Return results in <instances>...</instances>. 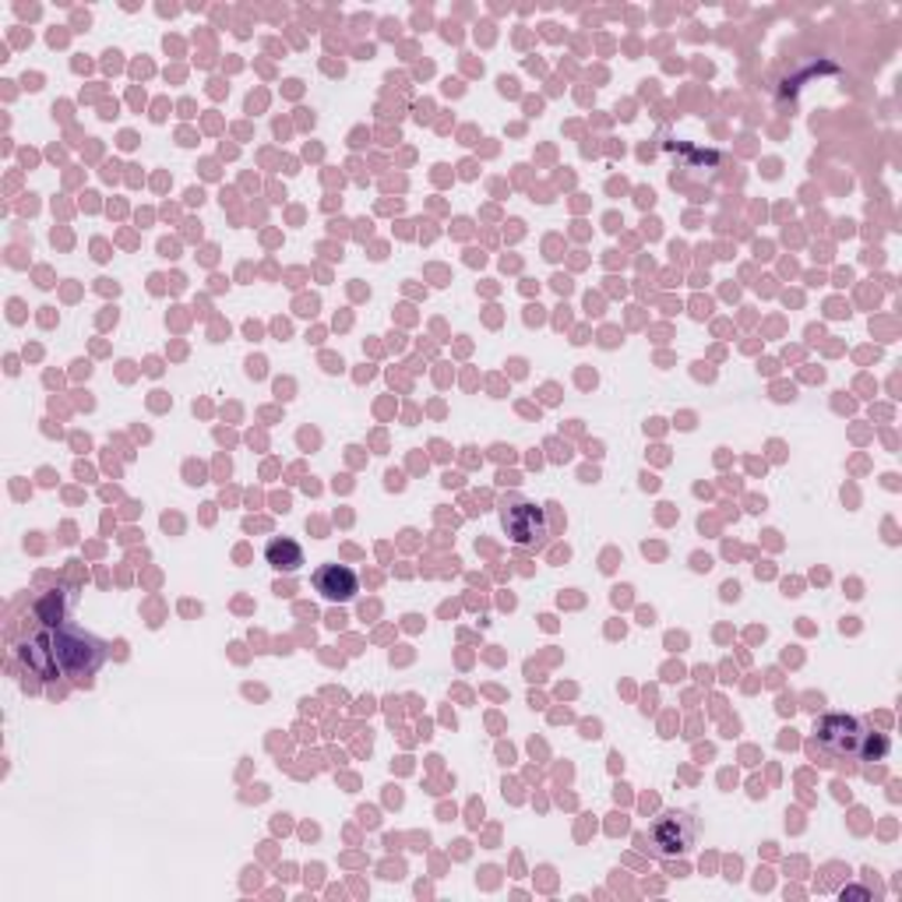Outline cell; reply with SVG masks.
<instances>
[{"label": "cell", "mask_w": 902, "mask_h": 902, "mask_svg": "<svg viewBox=\"0 0 902 902\" xmlns=\"http://www.w3.org/2000/svg\"><path fill=\"white\" fill-rule=\"evenodd\" d=\"M22 659L39 677H74L89 680L99 667H103V641L78 631H43L39 638L26 641Z\"/></svg>", "instance_id": "6da1fadb"}, {"label": "cell", "mask_w": 902, "mask_h": 902, "mask_svg": "<svg viewBox=\"0 0 902 902\" xmlns=\"http://www.w3.org/2000/svg\"><path fill=\"white\" fill-rule=\"evenodd\" d=\"M885 751H889V740L868 730L853 716H825L814 727V740H811V754L825 761V766H835V761H874Z\"/></svg>", "instance_id": "7a4b0ae2"}, {"label": "cell", "mask_w": 902, "mask_h": 902, "mask_svg": "<svg viewBox=\"0 0 902 902\" xmlns=\"http://www.w3.org/2000/svg\"><path fill=\"white\" fill-rule=\"evenodd\" d=\"M649 843L656 857H677L688 853L695 843V818L685 811H667L656 818V825L649 832Z\"/></svg>", "instance_id": "3957f363"}, {"label": "cell", "mask_w": 902, "mask_h": 902, "mask_svg": "<svg viewBox=\"0 0 902 902\" xmlns=\"http://www.w3.org/2000/svg\"><path fill=\"white\" fill-rule=\"evenodd\" d=\"M314 589L332 599V604H346L359 592V582H356V571L346 568V565H321L314 571Z\"/></svg>", "instance_id": "277c9868"}, {"label": "cell", "mask_w": 902, "mask_h": 902, "mask_svg": "<svg viewBox=\"0 0 902 902\" xmlns=\"http://www.w3.org/2000/svg\"><path fill=\"white\" fill-rule=\"evenodd\" d=\"M500 523H505L508 536L515 539V544H533V539H539L547 529H544V515H539L536 505H526V500H518V505H508L505 511H500Z\"/></svg>", "instance_id": "5b68a950"}, {"label": "cell", "mask_w": 902, "mask_h": 902, "mask_svg": "<svg viewBox=\"0 0 902 902\" xmlns=\"http://www.w3.org/2000/svg\"><path fill=\"white\" fill-rule=\"evenodd\" d=\"M265 557H268V565L275 571H300V568H304V550H300V544H293V539H272V544L265 547Z\"/></svg>", "instance_id": "8992f818"}]
</instances>
